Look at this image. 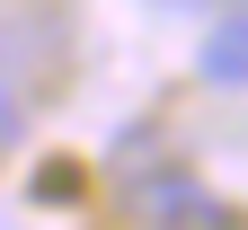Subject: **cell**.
Returning a JSON list of instances; mask_svg holds the SVG:
<instances>
[{
    "label": "cell",
    "instance_id": "1",
    "mask_svg": "<svg viewBox=\"0 0 248 230\" xmlns=\"http://www.w3.org/2000/svg\"><path fill=\"white\" fill-rule=\"evenodd\" d=\"M124 204L151 230H231V213L204 204V186H186V177H142V186H124Z\"/></svg>",
    "mask_w": 248,
    "mask_h": 230
},
{
    "label": "cell",
    "instance_id": "2",
    "mask_svg": "<svg viewBox=\"0 0 248 230\" xmlns=\"http://www.w3.org/2000/svg\"><path fill=\"white\" fill-rule=\"evenodd\" d=\"M195 71L213 89H248V9H222L204 27V45H195Z\"/></svg>",
    "mask_w": 248,
    "mask_h": 230
},
{
    "label": "cell",
    "instance_id": "3",
    "mask_svg": "<svg viewBox=\"0 0 248 230\" xmlns=\"http://www.w3.org/2000/svg\"><path fill=\"white\" fill-rule=\"evenodd\" d=\"M27 133V89H18V71H9V45H0V151H9Z\"/></svg>",
    "mask_w": 248,
    "mask_h": 230
},
{
    "label": "cell",
    "instance_id": "4",
    "mask_svg": "<svg viewBox=\"0 0 248 230\" xmlns=\"http://www.w3.org/2000/svg\"><path fill=\"white\" fill-rule=\"evenodd\" d=\"M160 9H186V0H160Z\"/></svg>",
    "mask_w": 248,
    "mask_h": 230
},
{
    "label": "cell",
    "instance_id": "5",
    "mask_svg": "<svg viewBox=\"0 0 248 230\" xmlns=\"http://www.w3.org/2000/svg\"><path fill=\"white\" fill-rule=\"evenodd\" d=\"M0 9H9V0H0Z\"/></svg>",
    "mask_w": 248,
    "mask_h": 230
}]
</instances>
